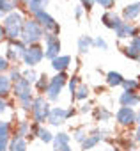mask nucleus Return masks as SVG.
I'll use <instances>...</instances> for the list:
<instances>
[{
  "label": "nucleus",
  "instance_id": "nucleus-31",
  "mask_svg": "<svg viewBox=\"0 0 140 151\" xmlns=\"http://www.w3.org/2000/svg\"><path fill=\"white\" fill-rule=\"evenodd\" d=\"M9 78H11V82H13V84H14V82H18V80H21V78H23L21 69H20V68H11V69H9Z\"/></svg>",
  "mask_w": 140,
  "mask_h": 151
},
{
  "label": "nucleus",
  "instance_id": "nucleus-10",
  "mask_svg": "<svg viewBox=\"0 0 140 151\" xmlns=\"http://www.w3.org/2000/svg\"><path fill=\"white\" fill-rule=\"evenodd\" d=\"M25 48H27V45H25L21 39L7 41V50H6V57H7V60H9L11 64H13V62H18V60H21Z\"/></svg>",
  "mask_w": 140,
  "mask_h": 151
},
{
  "label": "nucleus",
  "instance_id": "nucleus-16",
  "mask_svg": "<svg viewBox=\"0 0 140 151\" xmlns=\"http://www.w3.org/2000/svg\"><path fill=\"white\" fill-rule=\"evenodd\" d=\"M119 103L122 107H135L140 103V94H136V91H124L119 96Z\"/></svg>",
  "mask_w": 140,
  "mask_h": 151
},
{
  "label": "nucleus",
  "instance_id": "nucleus-7",
  "mask_svg": "<svg viewBox=\"0 0 140 151\" xmlns=\"http://www.w3.org/2000/svg\"><path fill=\"white\" fill-rule=\"evenodd\" d=\"M44 57L46 59H55L57 55H60V39L57 34L53 32H44Z\"/></svg>",
  "mask_w": 140,
  "mask_h": 151
},
{
  "label": "nucleus",
  "instance_id": "nucleus-20",
  "mask_svg": "<svg viewBox=\"0 0 140 151\" xmlns=\"http://www.w3.org/2000/svg\"><path fill=\"white\" fill-rule=\"evenodd\" d=\"M7 151H27V140H25V137L13 135L9 139V149Z\"/></svg>",
  "mask_w": 140,
  "mask_h": 151
},
{
  "label": "nucleus",
  "instance_id": "nucleus-18",
  "mask_svg": "<svg viewBox=\"0 0 140 151\" xmlns=\"http://www.w3.org/2000/svg\"><path fill=\"white\" fill-rule=\"evenodd\" d=\"M138 14H140V2L129 4V6H126V7L122 9V18H124L126 22H133V20H136Z\"/></svg>",
  "mask_w": 140,
  "mask_h": 151
},
{
  "label": "nucleus",
  "instance_id": "nucleus-47",
  "mask_svg": "<svg viewBox=\"0 0 140 151\" xmlns=\"http://www.w3.org/2000/svg\"><path fill=\"white\" fill-rule=\"evenodd\" d=\"M14 2H23V4H27V2H29V0H14Z\"/></svg>",
  "mask_w": 140,
  "mask_h": 151
},
{
  "label": "nucleus",
  "instance_id": "nucleus-43",
  "mask_svg": "<svg viewBox=\"0 0 140 151\" xmlns=\"http://www.w3.org/2000/svg\"><path fill=\"white\" fill-rule=\"evenodd\" d=\"M0 41H6V30H4L2 22H0Z\"/></svg>",
  "mask_w": 140,
  "mask_h": 151
},
{
  "label": "nucleus",
  "instance_id": "nucleus-35",
  "mask_svg": "<svg viewBox=\"0 0 140 151\" xmlns=\"http://www.w3.org/2000/svg\"><path fill=\"white\" fill-rule=\"evenodd\" d=\"M11 135V123L2 121L0 123V137H9Z\"/></svg>",
  "mask_w": 140,
  "mask_h": 151
},
{
  "label": "nucleus",
  "instance_id": "nucleus-49",
  "mask_svg": "<svg viewBox=\"0 0 140 151\" xmlns=\"http://www.w3.org/2000/svg\"><path fill=\"white\" fill-rule=\"evenodd\" d=\"M138 84H140V77H138Z\"/></svg>",
  "mask_w": 140,
  "mask_h": 151
},
{
  "label": "nucleus",
  "instance_id": "nucleus-14",
  "mask_svg": "<svg viewBox=\"0 0 140 151\" xmlns=\"http://www.w3.org/2000/svg\"><path fill=\"white\" fill-rule=\"evenodd\" d=\"M69 135L66 132H59L57 135H53V151H73L69 146Z\"/></svg>",
  "mask_w": 140,
  "mask_h": 151
},
{
  "label": "nucleus",
  "instance_id": "nucleus-30",
  "mask_svg": "<svg viewBox=\"0 0 140 151\" xmlns=\"http://www.w3.org/2000/svg\"><path fill=\"white\" fill-rule=\"evenodd\" d=\"M21 73H23V78H27L30 84H32V82H36V80H37V77H39V75L34 71V68H27V69H23Z\"/></svg>",
  "mask_w": 140,
  "mask_h": 151
},
{
  "label": "nucleus",
  "instance_id": "nucleus-26",
  "mask_svg": "<svg viewBox=\"0 0 140 151\" xmlns=\"http://www.w3.org/2000/svg\"><path fill=\"white\" fill-rule=\"evenodd\" d=\"M48 82H50V77L48 75H39L37 77V80H36V91L39 93V94H44L46 93V89H48Z\"/></svg>",
  "mask_w": 140,
  "mask_h": 151
},
{
  "label": "nucleus",
  "instance_id": "nucleus-45",
  "mask_svg": "<svg viewBox=\"0 0 140 151\" xmlns=\"http://www.w3.org/2000/svg\"><path fill=\"white\" fill-rule=\"evenodd\" d=\"M135 140L140 144V126H138V130H136V133H135Z\"/></svg>",
  "mask_w": 140,
  "mask_h": 151
},
{
  "label": "nucleus",
  "instance_id": "nucleus-15",
  "mask_svg": "<svg viewBox=\"0 0 140 151\" xmlns=\"http://www.w3.org/2000/svg\"><path fill=\"white\" fill-rule=\"evenodd\" d=\"M101 140H103V132H101V130H94V132H91L89 135H85V139H84L80 144H82V149H84V151H89V149H92L94 146H98Z\"/></svg>",
  "mask_w": 140,
  "mask_h": 151
},
{
  "label": "nucleus",
  "instance_id": "nucleus-24",
  "mask_svg": "<svg viewBox=\"0 0 140 151\" xmlns=\"http://www.w3.org/2000/svg\"><path fill=\"white\" fill-rule=\"evenodd\" d=\"M16 7H18V2H14V0H0V16L13 13Z\"/></svg>",
  "mask_w": 140,
  "mask_h": 151
},
{
  "label": "nucleus",
  "instance_id": "nucleus-23",
  "mask_svg": "<svg viewBox=\"0 0 140 151\" xmlns=\"http://www.w3.org/2000/svg\"><path fill=\"white\" fill-rule=\"evenodd\" d=\"M122 82H124V77L121 73H117V71H108L106 73V84L110 87H119V86H122Z\"/></svg>",
  "mask_w": 140,
  "mask_h": 151
},
{
  "label": "nucleus",
  "instance_id": "nucleus-19",
  "mask_svg": "<svg viewBox=\"0 0 140 151\" xmlns=\"http://www.w3.org/2000/svg\"><path fill=\"white\" fill-rule=\"evenodd\" d=\"M71 66V57L69 55H57L55 59H51V68L55 71H66Z\"/></svg>",
  "mask_w": 140,
  "mask_h": 151
},
{
  "label": "nucleus",
  "instance_id": "nucleus-17",
  "mask_svg": "<svg viewBox=\"0 0 140 151\" xmlns=\"http://www.w3.org/2000/svg\"><path fill=\"white\" fill-rule=\"evenodd\" d=\"M121 22H122V20H121V16H119L117 13H114L112 9H110V11H106V13L101 16V23H103L106 29H112V30H114Z\"/></svg>",
  "mask_w": 140,
  "mask_h": 151
},
{
  "label": "nucleus",
  "instance_id": "nucleus-42",
  "mask_svg": "<svg viewBox=\"0 0 140 151\" xmlns=\"http://www.w3.org/2000/svg\"><path fill=\"white\" fill-rule=\"evenodd\" d=\"M84 11H85V9H84L82 6H78V7H75V16H76L78 20H80V18L84 16Z\"/></svg>",
  "mask_w": 140,
  "mask_h": 151
},
{
  "label": "nucleus",
  "instance_id": "nucleus-22",
  "mask_svg": "<svg viewBox=\"0 0 140 151\" xmlns=\"http://www.w3.org/2000/svg\"><path fill=\"white\" fill-rule=\"evenodd\" d=\"M25 7L30 14H36L37 11H43V9L48 7V0H29L25 4Z\"/></svg>",
  "mask_w": 140,
  "mask_h": 151
},
{
  "label": "nucleus",
  "instance_id": "nucleus-29",
  "mask_svg": "<svg viewBox=\"0 0 140 151\" xmlns=\"http://www.w3.org/2000/svg\"><path fill=\"white\" fill-rule=\"evenodd\" d=\"M94 116H96V119H98V121H108V119L112 117L110 110H106L105 107H96V110H94Z\"/></svg>",
  "mask_w": 140,
  "mask_h": 151
},
{
  "label": "nucleus",
  "instance_id": "nucleus-11",
  "mask_svg": "<svg viewBox=\"0 0 140 151\" xmlns=\"http://www.w3.org/2000/svg\"><path fill=\"white\" fill-rule=\"evenodd\" d=\"M115 119L121 126H131L133 123H136V114L131 107H122L115 112Z\"/></svg>",
  "mask_w": 140,
  "mask_h": 151
},
{
  "label": "nucleus",
  "instance_id": "nucleus-32",
  "mask_svg": "<svg viewBox=\"0 0 140 151\" xmlns=\"http://www.w3.org/2000/svg\"><path fill=\"white\" fill-rule=\"evenodd\" d=\"M122 87H124L126 91H136V89L140 87V84H138V80H128V78H124Z\"/></svg>",
  "mask_w": 140,
  "mask_h": 151
},
{
  "label": "nucleus",
  "instance_id": "nucleus-8",
  "mask_svg": "<svg viewBox=\"0 0 140 151\" xmlns=\"http://www.w3.org/2000/svg\"><path fill=\"white\" fill-rule=\"evenodd\" d=\"M32 16L39 22V25L44 29V32H53V34H59V32H60L59 23L55 22V18H53L50 13H46V9L37 11V13H36V14H32Z\"/></svg>",
  "mask_w": 140,
  "mask_h": 151
},
{
  "label": "nucleus",
  "instance_id": "nucleus-2",
  "mask_svg": "<svg viewBox=\"0 0 140 151\" xmlns=\"http://www.w3.org/2000/svg\"><path fill=\"white\" fill-rule=\"evenodd\" d=\"M23 14L18 11V9H14L13 13H9V14H6L4 16V22H2V25H4V30H6V41H14V39H20V36H21V25H23Z\"/></svg>",
  "mask_w": 140,
  "mask_h": 151
},
{
  "label": "nucleus",
  "instance_id": "nucleus-6",
  "mask_svg": "<svg viewBox=\"0 0 140 151\" xmlns=\"http://www.w3.org/2000/svg\"><path fill=\"white\" fill-rule=\"evenodd\" d=\"M43 59H44V48L39 43L29 45L25 48V52H23V57H21V60H23V64L27 68H36Z\"/></svg>",
  "mask_w": 140,
  "mask_h": 151
},
{
  "label": "nucleus",
  "instance_id": "nucleus-12",
  "mask_svg": "<svg viewBox=\"0 0 140 151\" xmlns=\"http://www.w3.org/2000/svg\"><path fill=\"white\" fill-rule=\"evenodd\" d=\"M114 32H115V36H117L119 39H126V37L138 36V30L131 25V22H126V20H122V22L114 29Z\"/></svg>",
  "mask_w": 140,
  "mask_h": 151
},
{
  "label": "nucleus",
  "instance_id": "nucleus-44",
  "mask_svg": "<svg viewBox=\"0 0 140 151\" xmlns=\"http://www.w3.org/2000/svg\"><path fill=\"white\" fill-rule=\"evenodd\" d=\"M89 110H91V105H89V103H84V105H82V109H80V112H84V114H85V112H89Z\"/></svg>",
  "mask_w": 140,
  "mask_h": 151
},
{
  "label": "nucleus",
  "instance_id": "nucleus-33",
  "mask_svg": "<svg viewBox=\"0 0 140 151\" xmlns=\"http://www.w3.org/2000/svg\"><path fill=\"white\" fill-rule=\"evenodd\" d=\"M92 46H94V48H99V50H103V52L108 50V43H106L103 37H94V39H92Z\"/></svg>",
  "mask_w": 140,
  "mask_h": 151
},
{
  "label": "nucleus",
  "instance_id": "nucleus-25",
  "mask_svg": "<svg viewBox=\"0 0 140 151\" xmlns=\"http://www.w3.org/2000/svg\"><path fill=\"white\" fill-rule=\"evenodd\" d=\"M91 48H92V37L91 36H80L78 37V52L87 53Z\"/></svg>",
  "mask_w": 140,
  "mask_h": 151
},
{
  "label": "nucleus",
  "instance_id": "nucleus-50",
  "mask_svg": "<svg viewBox=\"0 0 140 151\" xmlns=\"http://www.w3.org/2000/svg\"><path fill=\"white\" fill-rule=\"evenodd\" d=\"M0 123H2V119H0Z\"/></svg>",
  "mask_w": 140,
  "mask_h": 151
},
{
  "label": "nucleus",
  "instance_id": "nucleus-41",
  "mask_svg": "<svg viewBox=\"0 0 140 151\" xmlns=\"http://www.w3.org/2000/svg\"><path fill=\"white\" fill-rule=\"evenodd\" d=\"M9 109V103H7V100L4 98V96H0V116H2L6 110Z\"/></svg>",
  "mask_w": 140,
  "mask_h": 151
},
{
  "label": "nucleus",
  "instance_id": "nucleus-9",
  "mask_svg": "<svg viewBox=\"0 0 140 151\" xmlns=\"http://www.w3.org/2000/svg\"><path fill=\"white\" fill-rule=\"evenodd\" d=\"M71 116H75V109H62V107H55L50 110V116H48V123L51 126H60L64 124Z\"/></svg>",
  "mask_w": 140,
  "mask_h": 151
},
{
  "label": "nucleus",
  "instance_id": "nucleus-27",
  "mask_svg": "<svg viewBox=\"0 0 140 151\" xmlns=\"http://www.w3.org/2000/svg\"><path fill=\"white\" fill-rule=\"evenodd\" d=\"M89 98V87L85 86V84H80L78 87H76V91H75V94H73V100H78V101H84V100H87Z\"/></svg>",
  "mask_w": 140,
  "mask_h": 151
},
{
  "label": "nucleus",
  "instance_id": "nucleus-28",
  "mask_svg": "<svg viewBox=\"0 0 140 151\" xmlns=\"http://www.w3.org/2000/svg\"><path fill=\"white\" fill-rule=\"evenodd\" d=\"M30 133V123L29 121H20L18 123V126H16V130H14V135H20V137H25V135H29Z\"/></svg>",
  "mask_w": 140,
  "mask_h": 151
},
{
  "label": "nucleus",
  "instance_id": "nucleus-5",
  "mask_svg": "<svg viewBox=\"0 0 140 151\" xmlns=\"http://www.w3.org/2000/svg\"><path fill=\"white\" fill-rule=\"evenodd\" d=\"M50 103L48 100H44L43 96H37L34 98V103H32V109H30V114H32V119L34 123L37 124H43L44 121H48V116H50Z\"/></svg>",
  "mask_w": 140,
  "mask_h": 151
},
{
  "label": "nucleus",
  "instance_id": "nucleus-48",
  "mask_svg": "<svg viewBox=\"0 0 140 151\" xmlns=\"http://www.w3.org/2000/svg\"><path fill=\"white\" fill-rule=\"evenodd\" d=\"M110 151H121V149H110Z\"/></svg>",
  "mask_w": 140,
  "mask_h": 151
},
{
  "label": "nucleus",
  "instance_id": "nucleus-46",
  "mask_svg": "<svg viewBox=\"0 0 140 151\" xmlns=\"http://www.w3.org/2000/svg\"><path fill=\"white\" fill-rule=\"evenodd\" d=\"M136 123H140V110L136 112Z\"/></svg>",
  "mask_w": 140,
  "mask_h": 151
},
{
  "label": "nucleus",
  "instance_id": "nucleus-37",
  "mask_svg": "<svg viewBox=\"0 0 140 151\" xmlns=\"http://www.w3.org/2000/svg\"><path fill=\"white\" fill-rule=\"evenodd\" d=\"M67 82H69V91H71V96H73V94H75V91H76V87H78L80 78H78V77H73V78H69Z\"/></svg>",
  "mask_w": 140,
  "mask_h": 151
},
{
  "label": "nucleus",
  "instance_id": "nucleus-3",
  "mask_svg": "<svg viewBox=\"0 0 140 151\" xmlns=\"http://www.w3.org/2000/svg\"><path fill=\"white\" fill-rule=\"evenodd\" d=\"M11 93L16 96L20 107H21L25 112H30L32 103H34V96H32V86H30V82H29L27 78H21V80L14 82Z\"/></svg>",
  "mask_w": 140,
  "mask_h": 151
},
{
  "label": "nucleus",
  "instance_id": "nucleus-34",
  "mask_svg": "<svg viewBox=\"0 0 140 151\" xmlns=\"http://www.w3.org/2000/svg\"><path fill=\"white\" fill-rule=\"evenodd\" d=\"M9 69H11V62L7 60V57H6V55L0 53V73H7Z\"/></svg>",
  "mask_w": 140,
  "mask_h": 151
},
{
  "label": "nucleus",
  "instance_id": "nucleus-21",
  "mask_svg": "<svg viewBox=\"0 0 140 151\" xmlns=\"http://www.w3.org/2000/svg\"><path fill=\"white\" fill-rule=\"evenodd\" d=\"M11 91H13V82H11V78H9V75L0 73V96L6 98Z\"/></svg>",
  "mask_w": 140,
  "mask_h": 151
},
{
  "label": "nucleus",
  "instance_id": "nucleus-39",
  "mask_svg": "<svg viewBox=\"0 0 140 151\" xmlns=\"http://www.w3.org/2000/svg\"><path fill=\"white\" fill-rule=\"evenodd\" d=\"M9 139L11 137H0V151H7L9 149Z\"/></svg>",
  "mask_w": 140,
  "mask_h": 151
},
{
  "label": "nucleus",
  "instance_id": "nucleus-40",
  "mask_svg": "<svg viewBox=\"0 0 140 151\" xmlns=\"http://www.w3.org/2000/svg\"><path fill=\"white\" fill-rule=\"evenodd\" d=\"M85 135H87V132H85L84 128H78V130L75 132V140H78V142H82V140L85 139Z\"/></svg>",
  "mask_w": 140,
  "mask_h": 151
},
{
  "label": "nucleus",
  "instance_id": "nucleus-38",
  "mask_svg": "<svg viewBox=\"0 0 140 151\" xmlns=\"http://www.w3.org/2000/svg\"><path fill=\"white\" fill-rule=\"evenodd\" d=\"M94 4H96V0H80V6H82L85 11H91V9L94 7Z\"/></svg>",
  "mask_w": 140,
  "mask_h": 151
},
{
  "label": "nucleus",
  "instance_id": "nucleus-36",
  "mask_svg": "<svg viewBox=\"0 0 140 151\" xmlns=\"http://www.w3.org/2000/svg\"><path fill=\"white\" fill-rule=\"evenodd\" d=\"M96 4H99L103 9H106V11H110L114 6H115V0H96Z\"/></svg>",
  "mask_w": 140,
  "mask_h": 151
},
{
  "label": "nucleus",
  "instance_id": "nucleus-13",
  "mask_svg": "<svg viewBox=\"0 0 140 151\" xmlns=\"http://www.w3.org/2000/svg\"><path fill=\"white\" fill-rule=\"evenodd\" d=\"M122 53L133 60H140V36H133L131 43L122 48Z\"/></svg>",
  "mask_w": 140,
  "mask_h": 151
},
{
  "label": "nucleus",
  "instance_id": "nucleus-1",
  "mask_svg": "<svg viewBox=\"0 0 140 151\" xmlns=\"http://www.w3.org/2000/svg\"><path fill=\"white\" fill-rule=\"evenodd\" d=\"M44 37V29L39 25V22L32 16V18H25L23 25H21V36L20 39L29 46V45H36Z\"/></svg>",
  "mask_w": 140,
  "mask_h": 151
},
{
  "label": "nucleus",
  "instance_id": "nucleus-4",
  "mask_svg": "<svg viewBox=\"0 0 140 151\" xmlns=\"http://www.w3.org/2000/svg\"><path fill=\"white\" fill-rule=\"evenodd\" d=\"M67 80H69V77H67V73H66V71H57L55 77L50 78V82H48V89H46V98H48V101H55V100H59V96H60L64 86L67 84Z\"/></svg>",
  "mask_w": 140,
  "mask_h": 151
}]
</instances>
